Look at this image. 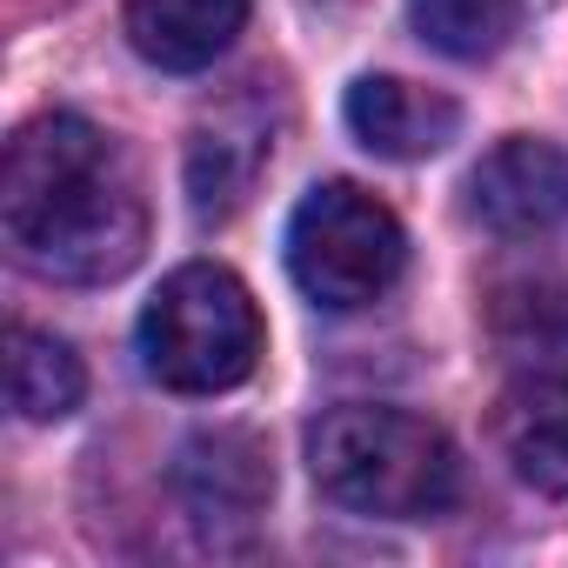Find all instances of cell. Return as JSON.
<instances>
[{"label": "cell", "mask_w": 568, "mask_h": 568, "mask_svg": "<svg viewBox=\"0 0 568 568\" xmlns=\"http://www.w3.org/2000/svg\"><path fill=\"white\" fill-rule=\"evenodd\" d=\"M267 154H274V114H267L261 94H234L227 108H214L187 141V201H194V214L227 221L254 194Z\"/></svg>", "instance_id": "52a82bcc"}, {"label": "cell", "mask_w": 568, "mask_h": 568, "mask_svg": "<svg viewBox=\"0 0 568 568\" xmlns=\"http://www.w3.org/2000/svg\"><path fill=\"white\" fill-rule=\"evenodd\" d=\"M402 267H408V234L368 187L322 181L302 194L288 221V274L315 308L328 315L375 308L402 281Z\"/></svg>", "instance_id": "277c9868"}, {"label": "cell", "mask_w": 568, "mask_h": 568, "mask_svg": "<svg viewBox=\"0 0 568 568\" xmlns=\"http://www.w3.org/2000/svg\"><path fill=\"white\" fill-rule=\"evenodd\" d=\"M342 114H348L355 141H362L368 154H382V161H428V154H442V148L455 141V128H462V108H455L448 94L415 88V81H402V74H362V81L348 88Z\"/></svg>", "instance_id": "ba28073f"}, {"label": "cell", "mask_w": 568, "mask_h": 568, "mask_svg": "<svg viewBox=\"0 0 568 568\" xmlns=\"http://www.w3.org/2000/svg\"><path fill=\"white\" fill-rule=\"evenodd\" d=\"M174 495L187 501L194 528L214 541H234L261 521L267 495H274V468H267V442L254 428H201L181 442L174 455Z\"/></svg>", "instance_id": "5b68a950"}, {"label": "cell", "mask_w": 568, "mask_h": 568, "mask_svg": "<svg viewBox=\"0 0 568 568\" xmlns=\"http://www.w3.org/2000/svg\"><path fill=\"white\" fill-rule=\"evenodd\" d=\"M468 214L508 241L555 234L568 221V154L535 134L495 141L468 174Z\"/></svg>", "instance_id": "8992f818"}, {"label": "cell", "mask_w": 568, "mask_h": 568, "mask_svg": "<svg viewBox=\"0 0 568 568\" xmlns=\"http://www.w3.org/2000/svg\"><path fill=\"white\" fill-rule=\"evenodd\" d=\"M308 475L348 515L422 521V515H442L455 501L462 455L435 422H422L408 408L348 402L308 428Z\"/></svg>", "instance_id": "7a4b0ae2"}, {"label": "cell", "mask_w": 568, "mask_h": 568, "mask_svg": "<svg viewBox=\"0 0 568 568\" xmlns=\"http://www.w3.org/2000/svg\"><path fill=\"white\" fill-rule=\"evenodd\" d=\"M0 234L14 261L61 288L121 281L148 247V201L128 154L81 114H41L8 141Z\"/></svg>", "instance_id": "6da1fadb"}, {"label": "cell", "mask_w": 568, "mask_h": 568, "mask_svg": "<svg viewBox=\"0 0 568 568\" xmlns=\"http://www.w3.org/2000/svg\"><path fill=\"white\" fill-rule=\"evenodd\" d=\"M247 21V0H128V41L168 74L214 68Z\"/></svg>", "instance_id": "30bf717a"}, {"label": "cell", "mask_w": 568, "mask_h": 568, "mask_svg": "<svg viewBox=\"0 0 568 568\" xmlns=\"http://www.w3.org/2000/svg\"><path fill=\"white\" fill-rule=\"evenodd\" d=\"M134 342H141V368L161 388H174V395H227L261 362V308H254L241 274H227L214 261H187L141 308Z\"/></svg>", "instance_id": "3957f363"}, {"label": "cell", "mask_w": 568, "mask_h": 568, "mask_svg": "<svg viewBox=\"0 0 568 568\" xmlns=\"http://www.w3.org/2000/svg\"><path fill=\"white\" fill-rule=\"evenodd\" d=\"M422 41L448 61H488L521 28V0H408Z\"/></svg>", "instance_id": "7c38bea8"}, {"label": "cell", "mask_w": 568, "mask_h": 568, "mask_svg": "<svg viewBox=\"0 0 568 568\" xmlns=\"http://www.w3.org/2000/svg\"><path fill=\"white\" fill-rule=\"evenodd\" d=\"M495 448L528 488L568 495V368H535L501 388Z\"/></svg>", "instance_id": "9c48e42d"}, {"label": "cell", "mask_w": 568, "mask_h": 568, "mask_svg": "<svg viewBox=\"0 0 568 568\" xmlns=\"http://www.w3.org/2000/svg\"><path fill=\"white\" fill-rule=\"evenodd\" d=\"M81 395H88L81 355H74L61 335H48V328L14 322V328H8V402H14L28 422H61V415L81 408Z\"/></svg>", "instance_id": "8fae6325"}]
</instances>
